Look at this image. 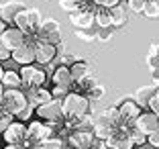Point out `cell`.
Returning a JSON list of instances; mask_svg holds the SVG:
<instances>
[{
    "label": "cell",
    "mask_w": 159,
    "mask_h": 149,
    "mask_svg": "<svg viewBox=\"0 0 159 149\" xmlns=\"http://www.w3.org/2000/svg\"><path fill=\"white\" fill-rule=\"evenodd\" d=\"M94 25H98L100 29L112 27V14H110V8L96 6V10H94Z\"/></svg>",
    "instance_id": "21"
},
{
    "label": "cell",
    "mask_w": 159,
    "mask_h": 149,
    "mask_svg": "<svg viewBox=\"0 0 159 149\" xmlns=\"http://www.w3.org/2000/svg\"><path fill=\"white\" fill-rule=\"evenodd\" d=\"M59 6L66 10V12H71V10L80 8V0H59Z\"/></svg>",
    "instance_id": "35"
},
{
    "label": "cell",
    "mask_w": 159,
    "mask_h": 149,
    "mask_svg": "<svg viewBox=\"0 0 159 149\" xmlns=\"http://www.w3.org/2000/svg\"><path fill=\"white\" fill-rule=\"evenodd\" d=\"M12 121H14V114H10L6 108L0 106V135L4 133V129H6V127H8Z\"/></svg>",
    "instance_id": "29"
},
{
    "label": "cell",
    "mask_w": 159,
    "mask_h": 149,
    "mask_svg": "<svg viewBox=\"0 0 159 149\" xmlns=\"http://www.w3.org/2000/svg\"><path fill=\"white\" fill-rule=\"evenodd\" d=\"M29 104V98H27V92L20 88H4V96H2V104L0 106L6 108L10 114H19L25 106Z\"/></svg>",
    "instance_id": "3"
},
{
    "label": "cell",
    "mask_w": 159,
    "mask_h": 149,
    "mask_svg": "<svg viewBox=\"0 0 159 149\" xmlns=\"http://www.w3.org/2000/svg\"><path fill=\"white\" fill-rule=\"evenodd\" d=\"M129 131H131V127H129V129L114 131L104 143H106L110 149H133V147H135V141H133V137H131Z\"/></svg>",
    "instance_id": "12"
},
{
    "label": "cell",
    "mask_w": 159,
    "mask_h": 149,
    "mask_svg": "<svg viewBox=\"0 0 159 149\" xmlns=\"http://www.w3.org/2000/svg\"><path fill=\"white\" fill-rule=\"evenodd\" d=\"M94 4L102 8H114L116 4H120V0H94Z\"/></svg>",
    "instance_id": "38"
},
{
    "label": "cell",
    "mask_w": 159,
    "mask_h": 149,
    "mask_svg": "<svg viewBox=\"0 0 159 149\" xmlns=\"http://www.w3.org/2000/svg\"><path fill=\"white\" fill-rule=\"evenodd\" d=\"M90 106H92V100H90L86 94H80V92H70L61 98V108H63V117L70 119V121L78 123L82 117L90 114Z\"/></svg>",
    "instance_id": "1"
},
{
    "label": "cell",
    "mask_w": 159,
    "mask_h": 149,
    "mask_svg": "<svg viewBox=\"0 0 159 149\" xmlns=\"http://www.w3.org/2000/svg\"><path fill=\"white\" fill-rule=\"evenodd\" d=\"M57 31H61L59 21H55V19H43L41 27H39V31H37V41H39V39H45L47 35L57 33Z\"/></svg>",
    "instance_id": "23"
},
{
    "label": "cell",
    "mask_w": 159,
    "mask_h": 149,
    "mask_svg": "<svg viewBox=\"0 0 159 149\" xmlns=\"http://www.w3.org/2000/svg\"><path fill=\"white\" fill-rule=\"evenodd\" d=\"M120 2H125V0H120Z\"/></svg>",
    "instance_id": "46"
},
{
    "label": "cell",
    "mask_w": 159,
    "mask_h": 149,
    "mask_svg": "<svg viewBox=\"0 0 159 149\" xmlns=\"http://www.w3.org/2000/svg\"><path fill=\"white\" fill-rule=\"evenodd\" d=\"M53 135V125L51 123L43 121V119H35V121H29L27 123V137L35 143H41L45 141L47 137Z\"/></svg>",
    "instance_id": "5"
},
{
    "label": "cell",
    "mask_w": 159,
    "mask_h": 149,
    "mask_svg": "<svg viewBox=\"0 0 159 149\" xmlns=\"http://www.w3.org/2000/svg\"><path fill=\"white\" fill-rule=\"evenodd\" d=\"M110 14H112V27L114 29H122L129 21V12H126V6L116 4L114 8H110Z\"/></svg>",
    "instance_id": "22"
},
{
    "label": "cell",
    "mask_w": 159,
    "mask_h": 149,
    "mask_svg": "<svg viewBox=\"0 0 159 149\" xmlns=\"http://www.w3.org/2000/svg\"><path fill=\"white\" fill-rule=\"evenodd\" d=\"M39 149H66V139H61L57 135H51L39 143Z\"/></svg>",
    "instance_id": "25"
},
{
    "label": "cell",
    "mask_w": 159,
    "mask_h": 149,
    "mask_svg": "<svg viewBox=\"0 0 159 149\" xmlns=\"http://www.w3.org/2000/svg\"><path fill=\"white\" fill-rule=\"evenodd\" d=\"M96 143L94 131H84V129H74L66 137V147L67 149H92Z\"/></svg>",
    "instance_id": "4"
},
{
    "label": "cell",
    "mask_w": 159,
    "mask_h": 149,
    "mask_svg": "<svg viewBox=\"0 0 159 149\" xmlns=\"http://www.w3.org/2000/svg\"><path fill=\"white\" fill-rule=\"evenodd\" d=\"M92 149H110V147H108V145H106V143H104V141H100V139H96V143H94V145H92Z\"/></svg>",
    "instance_id": "40"
},
{
    "label": "cell",
    "mask_w": 159,
    "mask_h": 149,
    "mask_svg": "<svg viewBox=\"0 0 159 149\" xmlns=\"http://www.w3.org/2000/svg\"><path fill=\"white\" fill-rule=\"evenodd\" d=\"M33 114H35V106H33L31 102H29L27 106H25V108H23V110H20V112H19V114H16L14 119H16V121H23V123H29Z\"/></svg>",
    "instance_id": "32"
},
{
    "label": "cell",
    "mask_w": 159,
    "mask_h": 149,
    "mask_svg": "<svg viewBox=\"0 0 159 149\" xmlns=\"http://www.w3.org/2000/svg\"><path fill=\"white\" fill-rule=\"evenodd\" d=\"M143 110V108L137 104L135 98H125L120 104H118V112H120V119L122 123H126V125H133L135 123V119L139 117V112Z\"/></svg>",
    "instance_id": "13"
},
{
    "label": "cell",
    "mask_w": 159,
    "mask_h": 149,
    "mask_svg": "<svg viewBox=\"0 0 159 149\" xmlns=\"http://www.w3.org/2000/svg\"><path fill=\"white\" fill-rule=\"evenodd\" d=\"M16 65H29V63H35V41H29L25 39V43H20L16 49H12V55Z\"/></svg>",
    "instance_id": "8"
},
{
    "label": "cell",
    "mask_w": 159,
    "mask_h": 149,
    "mask_svg": "<svg viewBox=\"0 0 159 149\" xmlns=\"http://www.w3.org/2000/svg\"><path fill=\"white\" fill-rule=\"evenodd\" d=\"M133 149H139V147H137V145H135V147H133Z\"/></svg>",
    "instance_id": "45"
},
{
    "label": "cell",
    "mask_w": 159,
    "mask_h": 149,
    "mask_svg": "<svg viewBox=\"0 0 159 149\" xmlns=\"http://www.w3.org/2000/svg\"><path fill=\"white\" fill-rule=\"evenodd\" d=\"M2 84H4V88H20L23 86V80H20V74L14 68H6L4 70V76H2V80H0Z\"/></svg>",
    "instance_id": "20"
},
{
    "label": "cell",
    "mask_w": 159,
    "mask_h": 149,
    "mask_svg": "<svg viewBox=\"0 0 159 149\" xmlns=\"http://www.w3.org/2000/svg\"><path fill=\"white\" fill-rule=\"evenodd\" d=\"M51 84L71 88V84H74V76H71L70 65H63V63L55 65V70H53V74H51Z\"/></svg>",
    "instance_id": "16"
},
{
    "label": "cell",
    "mask_w": 159,
    "mask_h": 149,
    "mask_svg": "<svg viewBox=\"0 0 159 149\" xmlns=\"http://www.w3.org/2000/svg\"><path fill=\"white\" fill-rule=\"evenodd\" d=\"M70 70H71V76H74V82H78V80H84L86 76L92 74V65L86 59H80L78 57V59L70 65Z\"/></svg>",
    "instance_id": "17"
},
{
    "label": "cell",
    "mask_w": 159,
    "mask_h": 149,
    "mask_svg": "<svg viewBox=\"0 0 159 149\" xmlns=\"http://www.w3.org/2000/svg\"><path fill=\"white\" fill-rule=\"evenodd\" d=\"M104 94H106V88H104V86H100V84H96L88 94H86V96H88L90 100H102Z\"/></svg>",
    "instance_id": "33"
},
{
    "label": "cell",
    "mask_w": 159,
    "mask_h": 149,
    "mask_svg": "<svg viewBox=\"0 0 159 149\" xmlns=\"http://www.w3.org/2000/svg\"><path fill=\"white\" fill-rule=\"evenodd\" d=\"M8 27V23H6L4 19H2V16H0V35H2V33H4V29Z\"/></svg>",
    "instance_id": "41"
},
{
    "label": "cell",
    "mask_w": 159,
    "mask_h": 149,
    "mask_svg": "<svg viewBox=\"0 0 159 149\" xmlns=\"http://www.w3.org/2000/svg\"><path fill=\"white\" fill-rule=\"evenodd\" d=\"M2 96H4V84L0 82V104H2Z\"/></svg>",
    "instance_id": "43"
},
{
    "label": "cell",
    "mask_w": 159,
    "mask_h": 149,
    "mask_svg": "<svg viewBox=\"0 0 159 149\" xmlns=\"http://www.w3.org/2000/svg\"><path fill=\"white\" fill-rule=\"evenodd\" d=\"M2 137H4V141H6V143L20 145V143L25 141V137H27V123L16 121V119H14V121L10 123V125L6 127V129H4Z\"/></svg>",
    "instance_id": "10"
},
{
    "label": "cell",
    "mask_w": 159,
    "mask_h": 149,
    "mask_svg": "<svg viewBox=\"0 0 159 149\" xmlns=\"http://www.w3.org/2000/svg\"><path fill=\"white\" fill-rule=\"evenodd\" d=\"M70 90H71V88H67V86H55V84L51 86V94H53V98H59V100L66 96Z\"/></svg>",
    "instance_id": "36"
},
{
    "label": "cell",
    "mask_w": 159,
    "mask_h": 149,
    "mask_svg": "<svg viewBox=\"0 0 159 149\" xmlns=\"http://www.w3.org/2000/svg\"><path fill=\"white\" fill-rule=\"evenodd\" d=\"M4 70H6V68L2 65V61H0V80H2V76H4Z\"/></svg>",
    "instance_id": "44"
},
{
    "label": "cell",
    "mask_w": 159,
    "mask_h": 149,
    "mask_svg": "<svg viewBox=\"0 0 159 149\" xmlns=\"http://www.w3.org/2000/svg\"><path fill=\"white\" fill-rule=\"evenodd\" d=\"M155 88H157L155 84L153 86H143V88H139L135 92V100H137V104H139L143 110L149 108V100H151V96L155 94Z\"/></svg>",
    "instance_id": "19"
},
{
    "label": "cell",
    "mask_w": 159,
    "mask_h": 149,
    "mask_svg": "<svg viewBox=\"0 0 159 149\" xmlns=\"http://www.w3.org/2000/svg\"><path fill=\"white\" fill-rule=\"evenodd\" d=\"M114 27H104V29H100V31H96V37H98V41H110V39L114 37V31H112Z\"/></svg>",
    "instance_id": "34"
},
{
    "label": "cell",
    "mask_w": 159,
    "mask_h": 149,
    "mask_svg": "<svg viewBox=\"0 0 159 149\" xmlns=\"http://www.w3.org/2000/svg\"><path fill=\"white\" fill-rule=\"evenodd\" d=\"M70 23L74 25L75 29H92L94 27V12L84 8L71 10L70 12Z\"/></svg>",
    "instance_id": "15"
},
{
    "label": "cell",
    "mask_w": 159,
    "mask_h": 149,
    "mask_svg": "<svg viewBox=\"0 0 159 149\" xmlns=\"http://www.w3.org/2000/svg\"><path fill=\"white\" fill-rule=\"evenodd\" d=\"M133 125H135L139 131H143L145 135H149V133H153L155 129H159V114H155L153 110L145 108V110L139 112V117L135 119Z\"/></svg>",
    "instance_id": "9"
},
{
    "label": "cell",
    "mask_w": 159,
    "mask_h": 149,
    "mask_svg": "<svg viewBox=\"0 0 159 149\" xmlns=\"http://www.w3.org/2000/svg\"><path fill=\"white\" fill-rule=\"evenodd\" d=\"M20 80H23L25 88H37V86H45L47 82V72L43 65L39 63H29V65H20Z\"/></svg>",
    "instance_id": "2"
},
{
    "label": "cell",
    "mask_w": 159,
    "mask_h": 149,
    "mask_svg": "<svg viewBox=\"0 0 159 149\" xmlns=\"http://www.w3.org/2000/svg\"><path fill=\"white\" fill-rule=\"evenodd\" d=\"M129 133H131V137H133V141H135L137 147H141V145L147 143V135L143 133V131H139L135 125H131V131H129Z\"/></svg>",
    "instance_id": "30"
},
{
    "label": "cell",
    "mask_w": 159,
    "mask_h": 149,
    "mask_svg": "<svg viewBox=\"0 0 159 149\" xmlns=\"http://www.w3.org/2000/svg\"><path fill=\"white\" fill-rule=\"evenodd\" d=\"M25 43V31H20L19 27H14V25H8L4 29V33L0 35V45L6 47V49H16V47Z\"/></svg>",
    "instance_id": "11"
},
{
    "label": "cell",
    "mask_w": 159,
    "mask_h": 149,
    "mask_svg": "<svg viewBox=\"0 0 159 149\" xmlns=\"http://www.w3.org/2000/svg\"><path fill=\"white\" fill-rule=\"evenodd\" d=\"M143 14L147 19H159V0H147Z\"/></svg>",
    "instance_id": "27"
},
{
    "label": "cell",
    "mask_w": 159,
    "mask_h": 149,
    "mask_svg": "<svg viewBox=\"0 0 159 149\" xmlns=\"http://www.w3.org/2000/svg\"><path fill=\"white\" fill-rule=\"evenodd\" d=\"M23 8H27L23 2H14V0H12V2H6V4L0 6V16H2V19H4L8 25H12L16 12H19V10H23Z\"/></svg>",
    "instance_id": "18"
},
{
    "label": "cell",
    "mask_w": 159,
    "mask_h": 149,
    "mask_svg": "<svg viewBox=\"0 0 159 149\" xmlns=\"http://www.w3.org/2000/svg\"><path fill=\"white\" fill-rule=\"evenodd\" d=\"M4 149H23L20 145H12V143H6V147Z\"/></svg>",
    "instance_id": "42"
},
{
    "label": "cell",
    "mask_w": 159,
    "mask_h": 149,
    "mask_svg": "<svg viewBox=\"0 0 159 149\" xmlns=\"http://www.w3.org/2000/svg\"><path fill=\"white\" fill-rule=\"evenodd\" d=\"M12 25H14V27H19L20 31H25V33L31 31V19H29V8L19 10V12H16V16H14V21H12Z\"/></svg>",
    "instance_id": "24"
},
{
    "label": "cell",
    "mask_w": 159,
    "mask_h": 149,
    "mask_svg": "<svg viewBox=\"0 0 159 149\" xmlns=\"http://www.w3.org/2000/svg\"><path fill=\"white\" fill-rule=\"evenodd\" d=\"M74 35L80 39V41H84V43H92V41H96V31H92V29H75L74 31Z\"/></svg>",
    "instance_id": "28"
},
{
    "label": "cell",
    "mask_w": 159,
    "mask_h": 149,
    "mask_svg": "<svg viewBox=\"0 0 159 149\" xmlns=\"http://www.w3.org/2000/svg\"><path fill=\"white\" fill-rule=\"evenodd\" d=\"M25 92H27L29 102L33 104L35 108L41 106V104H45V102H49V100L53 98L51 88H45V86H37V88H25Z\"/></svg>",
    "instance_id": "14"
},
{
    "label": "cell",
    "mask_w": 159,
    "mask_h": 149,
    "mask_svg": "<svg viewBox=\"0 0 159 149\" xmlns=\"http://www.w3.org/2000/svg\"><path fill=\"white\" fill-rule=\"evenodd\" d=\"M35 114H37L39 119H43V121H47V123H57L61 117H63L61 100L59 98H51L49 102H45V104H41V106L35 108Z\"/></svg>",
    "instance_id": "6"
},
{
    "label": "cell",
    "mask_w": 159,
    "mask_h": 149,
    "mask_svg": "<svg viewBox=\"0 0 159 149\" xmlns=\"http://www.w3.org/2000/svg\"><path fill=\"white\" fill-rule=\"evenodd\" d=\"M55 55H57V45L45 41V39L35 41V63L45 68L47 63H51V61L55 59Z\"/></svg>",
    "instance_id": "7"
},
{
    "label": "cell",
    "mask_w": 159,
    "mask_h": 149,
    "mask_svg": "<svg viewBox=\"0 0 159 149\" xmlns=\"http://www.w3.org/2000/svg\"><path fill=\"white\" fill-rule=\"evenodd\" d=\"M149 110H153L155 114H159V100L155 98V94L151 96V100H149Z\"/></svg>",
    "instance_id": "39"
},
{
    "label": "cell",
    "mask_w": 159,
    "mask_h": 149,
    "mask_svg": "<svg viewBox=\"0 0 159 149\" xmlns=\"http://www.w3.org/2000/svg\"><path fill=\"white\" fill-rule=\"evenodd\" d=\"M126 2V8L135 14H143V8H145L147 0H125Z\"/></svg>",
    "instance_id": "31"
},
{
    "label": "cell",
    "mask_w": 159,
    "mask_h": 149,
    "mask_svg": "<svg viewBox=\"0 0 159 149\" xmlns=\"http://www.w3.org/2000/svg\"><path fill=\"white\" fill-rule=\"evenodd\" d=\"M147 145L159 149V129H155L153 133H149V135H147Z\"/></svg>",
    "instance_id": "37"
},
{
    "label": "cell",
    "mask_w": 159,
    "mask_h": 149,
    "mask_svg": "<svg viewBox=\"0 0 159 149\" xmlns=\"http://www.w3.org/2000/svg\"><path fill=\"white\" fill-rule=\"evenodd\" d=\"M147 65H149V70H155L159 68V43H151L149 51H147Z\"/></svg>",
    "instance_id": "26"
},
{
    "label": "cell",
    "mask_w": 159,
    "mask_h": 149,
    "mask_svg": "<svg viewBox=\"0 0 159 149\" xmlns=\"http://www.w3.org/2000/svg\"><path fill=\"white\" fill-rule=\"evenodd\" d=\"M66 149H67V147H66Z\"/></svg>",
    "instance_id": "47"
}]
</instances>
